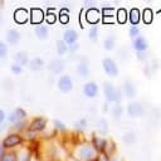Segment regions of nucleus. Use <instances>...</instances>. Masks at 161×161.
I'll list each match as a JSON object with an SVG mask.
<instances>
[{
  "label": "nucleus",
  "mask_w": 161,
  "mask_h": 161,
  "mask_svg": "<svg viewBox=\"0 0 161 161\" xmlns=\"http://www.w3.org/2000/svg\"><path fill=\"white\" fill-rule=\"evenodd\" d=\"M69 155L75 157L78 161H92L97 157V152L92 147L89 140H82L75 142Z\"/></svg>",
  "instance_id": "1"
},
{
  "label": "nucleus",
  "mask_w": 161,
  "mask_h": 161,
  "mask_svg": "<svg viewBox=\"0 0 161 161\" xmlns=\"http://www.w3.org/2000/svg\"><path fill=\"white\" fill-rule=\"evenodd\" d=\"M102 91L106 102L109 104H119L123 99V94L121 92V88L114 86L112 82H103L102 84Z\"/></svg>",
  "instance_id": "2"
},
{
  "label": "nucleus",
  "mask_w": 161,
  "mask_h": 161,
  "mask_svg": "<svg viewBox=\"0 0 161 161\" xmlns=\"http://www.w3.org/2000/svg\"><path fill=\"white\" fill-rule=\"evenodd\" d=\"M3 147L5 150H18L19 147L24 146V137L21 133L18 132H9L6 136L3 137V140L0 141Z\"/></svg>",
  "instance_id": "3"
},
{
  "label": "nucleus",
  "mask_w": 161,
  "mask_h": 161,
  "mask_svg": "<svg viewBox=\"0 0 161 161\" xmlns=\"http://www.w3.org/2000/svg\"><path fill=\"white\" fill-rule=\"evenodd\" d=\"M92 147L94 148V151L97 152V155H104L107 152V147H108V143H109V140L101 136V135H96L93 133L91 140H89Z\"/></svg>",
  "instance_id": "4"
},
{
  "label": "nucleus",
  "mask_w": 161,
  "mask_h": 161,
  "mask_svg": "<svg viewBox=\"0 0 161 161\" xmlns=\"http://www.w3.org/2000/svg\"><path fill=\"white\" fill-rule=\"evenodd\" d=\"M25 119H28V112L25 111V108H23L20 106L13 108L10 111V113L6 114V122L9 123V126L21 122V121H25Z\"/></svg>",
  "instance_id": "5"
},
{
  "label": "nucleus",
  "mask_w": 161,
  "mask_h": 161,
  "mask_svg": "<svg viewBox=\"0 0 161 161\" xmlns=\"http://www.w3.org/2000/svg\"><path fill=\"white\" fill-rule=\"evenodd\" d=\"M48 126V118L44 116H35L29 121L28 125V131L34 132V133H40L42 131H44Z\"/></svg>",
  "instance_id": "6"
},
{
  "label": "nucleus",
  "mask_w": 161,
  "mask_h": 161,
  "mask_svg": "<svg viewBox=\"0 0 161 161\" xmlns=\"http://www.w3.org/2000/svg\"><path fill=\"white\" fill-rule=\"evenodd\" d=\"M102 68L108 77H117L119 73L118 64L112 57H104L102 59Z\"/></svg>",
  "instance_id": "7"
},
{
  "label": "nucleus",
  "mask_w": 161,
  "mask_h": 161,
  "mask_svg": "<svg viewBox=\"0 0 161 161\" xmlns=\"http://www.w3.org/2000/svg\"><path fill=\"white\" fill-rule=\"evenodd\" d=\"M57 87H58V89L62 93H69L73 89V87H74V83H73L72 77L68 73L60 74L59 78H58V80H57Z\"/></svg>",
  "instance_id": "8"
},
{
  "label": "nucleus",
  "mask_w": 161,
  "mask_h": 161,
  "mask_svg": "<svg viewBox=\"0 0 161 161\" xmlns=\"http://www.w3.org/2000/svg\"><path fill=\"white\" fill-rule=\"evenodd\" d=\"M119 88H121V92H122L123 97H126L128 99L135 98L136 94H137V87L130 78H125Z\"/></svg>",
  "instance_id": "9"
},
{
  "label": "nucleus",
  "mask_w": 161,
  "mask_h": 161,
  "mask_svg": "<svg viewBox=\"0 0 161 161\" xmlns=\"http://www.w3.org/2000/svg\"><path fill=\"white\" fill-rule=\"evenodd\" d=\"M126 112L130 117L132 118H136V117H141L143 113H145V107L141 102L138 101H131L127 107H126Z\"/></svg>",
  "instance_id": "10"
},
{
  "label": "nucleus",
  "mask_w": 161,
  "mask_h": 161,
  "mask_svg": "<svg viewBox=\"0 0 161 161\" xmlns=\"http://www.w3.org/2000/svg\"><path fill=\"white\" fill-rule=\"evenodd\" d=\"M75 72L80 78H88L91 74V68H89V60L87 57H80L79 60L77 62Z\"/></svg>",
  "instance_id": "11"
},
{
  "label": "nucleus",
  "mask_w": 161,
  "mask_h": 161,
  "mask_svg": "<svg viewBox=\"0 0 161 161\" xmlns=\"http://www.w3.org/2000/svg\"><path fill=\"white\" fill-rule=\"evenodd\" d=\"M65 69V60L63 58H53L48 63V70L52 74H63V70Z\"/></svg>",
  "instance_id": "12"
},
{
  "label": "nucleus",
  "mask_w": 161,
  "mask_h": 161,
  "mask_svg": "<svg viewBox=\"0 0 161 161\" xmlns=\"http://www.w3.org/2000/svg\"><path fill=\"white\" fill-rule=\"evenodd\" d=\"M82 93L87 98H94L99 93V86L93 80H88L82 86Z\"/></svg>",
  "instance_id": "13"
},
{
  "label": "nucleus",
  "mask_w": 161,
  "mask_h": 161,
  "mask_svg": "<svg viewBox=\"0 0 161 161\" xmlns=\"http://www.w3.org/2000/svg\"><path fill=\"white\" fill-rule=\"evenodd\" d=\"M131 45L133 48V50L136 53H141V52H147L148 48H150V44H148V40L146 36L143 35H140L135 39L131 40Z\"/></svg>",
  "instance_id": "14"
},
{
  "label": "nucleus",
  "mask_w": 161,
  "mask_h": 161,
  "mask_svg": "<svg viewBox=\"0 0 161 161\" xmlns=\"http://www.w3.org/2000/svg\"><path fill=\"white\" fill-rule=\"evenodd\" d=\"M62 40L67 44V45H72L78 43L79 40V33L74 29V28H67L63 34H62Z\"/></svg>",
  "instance_id": "15"
},
{
  "label": "nucleus",
  "mask_w": 161,
  "mask_h": 161,
  "mask_svg": "<svg viewBox=\"0 0 161 161\" xmlns=\"http://www.w3.org/2000/svg\"><path fill=\"white\" fill-rule=\"evenodd\" d=\"M45 18V14L43 11V9L40 8H31L29 10V20L31 21V24L35 25H39V24H43V20Z\"/></svg>",
  "instance_id": "16"
},
{
  "label": "nucleus",
  "mask_w": 161,
  "mask_h": 161,
  "mask_svg": "<svg viewBox=\"0 0 161 161\" xmlns=\"http://www.w3.org/2000/svg\"><path fill=\"white\" fill-rule=\"evenodd\" d=\"M20 39H21V34H20V31L18 29H15V28L8 29V31L5 34V43L8 45H16V44H19Z\"/></svg>",
  "instance_id": "17"
},
{
  "label": "nucleus",
  "mask_w": 161,
  "mask_h": 161,
  "mask_svg": "<svg viewBox=\"0 0 161 161\" xmlns=\"http://www.w3.org/2000/svg\"><path fill=\"white\" fill-rule=\"evenodd\" d=\"M99 20H101V11L97 6L86 9V21L87 23H89L91 25H98Z\"/></svg>",
  "instance_id": "18"
},
{
  "label": "nucleus",
  "mask_w": 161,
  "mask_h": 161,
  "mask_svg": "<svg viewBox=\"0 0 161 161\" xmlns=\"http://www.w3.org/2000/svg\"><path fill=\"white\" fill-rule=\"evenodd\" d=\"M14 20L18 24H25L29 21V10L25 8H18L14 11Z\"/></svg>",
  "instance_id": "19"
},
{
  "label": "nucleus",
  "mask_w": 161,
  "mask_h": 161,
  "mask_svg": "<svg viewBox=\"0 0 161 161\" xmlns=\"http://www.w3.org/2000/svg\"><path fill=\"white\" fill-rule=\"evenodd\" d=\"M13 60H14V63H18V64L21 65V67H26L28 63H29V60H30V58H29V54H28L26 52L19 50V52L14 53Z\"/></svg>",
  "instance_id": "20"
},
{
  "label": "nucleus",
  "mask_w": 161,
  "mask_h": 161,
  "mask_svg": "<svg viewBox=\"0 0 161 161\" xmlns=\"http://www.w3.org/2000/svg\"><path fill=\"white\" fill-rule=\"evenodd\" d=\"M34 34L40 40L47 39L49 36V26H48V24L43 23V24H39V25H35L34 26Z\"/></svg>",
  "instance_id": "21"
},
{
  "label": "nucleus",
  "mask_w": 161,
  "mask_h": 161,
  "mask_svg": "<svg viewBox=\"0 0 161 161\" xmlns=\"http://www.w3.org/2000/svg\"><path fill=\"white\" fill-rule=\"evenodd\" d=\"M44 65H45V62H44V59H43L42 57L30 58V60H29V63H28L29 69L33 70V72H39V70H42V69L44 68Z\"/></svg>",
  "instance_id": "22"
},
{
  "label": "nucleus",
  "mask_w": 161,
  "mask_h": 161,
  "mask_svg": "<svg viewBox=\"0 0 161 161\" xmlns=\"http://www.w3.org/2000/svg\"><path fill=\"white\" fill-rule=\"evenodd\" d=\"M18 155V161H33V152L30 151L29 147L21 146L16 150Z\"/></svg>",
  "instance_id": "23"
},
{
  "label": "nucleus",
  "mask_w": 161,
  "mask_h": 161,
  "mask_svg": "<svg viewBox=\"0 0 161 161\" xmlns=\"http://www.w3.org/2000/svg\"><path fill=\"white\" fill-rule=\"evenodd\" d=\"M141 20V11L138 8H131L128 10V21L131 25H138Z\"/></svg>",
  "instance_id": "24"
},
{
  "label": "nucleus",
  "mask_w": 161,
  "mask_h": 161,
  "mask_svg": "<svg viewBox=\"0 0 161 161\" xmlns=\"http://www.w3.org/2000/svg\"><path fill=\"white\" fill-rule=\"evenodd\" d=\"M99 11H101V15L103 16V19H113V18H116V9L111 4H104Z\"/></svg>",
  "instance_id": "25"
},
{
  "label": "nucleus",
  "mask_w": 161,
  "mask_h": 161,
  "mask_svg": "<svg viewBox=\"0 0 161 161\" xmlns=\"http://www.w3.org/2000/svg\"><path fill=\"white\" fill-rule=\"evenodd\" d=\"M109 113H111V116L114 119H119L123 116V113H125V107L122 106V103H119V104H112L111 108H109Z\"/></svg>",
  "instance_id": "26"
},
{
  "label": "nucleus",
  "mask_w": 161,
  "mask_h": 161,
  "mask_svg": "<svg viewBox=\"0 0 161 161\" xmlns=\"http://www.w3.org/2000/svg\"><path fill=\"white\" fill-rule=\"evenodd\" d=\"M122 141H123V143L127 145V146L135 145V143L137 142V135H136V132H135V131H127L126 133H123Z\"/></svg>",
  "instance_id": "27"
},
{
  "label": "nucleus",
  "mask_w": 161,
  "mask_h": 161,
  "mask_svg": "<svg viewBox=\"0 0 161 161\" xmlns=\"http://www.w3.org/2000/svg\"><path fill=\"white\" fill-rule=\"evenodd\" d=\"M116 42H117V38L116 35L113 34H108L104 36V40H103V48L106 50H113L114 47H116Z\"/></svg>",
  "instance_id": "28"
},
{
  "label": "nucleus",
  "mask_w": 161,
  "mask_h": 161,
  "mask_svg": "<svg viewBox=\"0 0 161 161\" xmlns=\"http://www.w3.org/2000/svg\"><path fill=\"white\" fill-rule=\"evenodd\" d=\"M28 125H29V121H28V119H25V121H21V122H18V123L10 125V126H9V128H10L13 132L23 133V132L28 128Z\"/></svg>",
  "instance_id": "29"
},
{
  "label": "nucleus",
  "mask_w": 161,
  "mask_h": 161,
  "mask_svg": "<svg viewBox=\"0 0 161 161\" xmlns=\"http://www.w3.org/2000/svg\"><path fill=\"white\" fill-rule=\"evenodd\" d=\"M55 49H57V54L59 55V58H62L63 55H65L68 53V45L62 39H58L55 42Z\"/></svg>",
  "instance_id": "30"
},
{
  "label": "nucleus",
  "mask_w": 161,
  "mask_h": 161,
  "mask_svg": "<svg viewBox=\"0 0 161 161\" xmlns=\"http://www.w3.org/2000/svg\"><path fill=\"white\" fill-rule=\"evenodd\" d=\"M116 19H117V21L121 23V24L128 21V10L125 9V8L117 9V11H116Z\"/></svg>",
  "instance_id": "31"
},
{
  "label": "nucleus",
  "mask_w": 161,
  "mask_h": 161,
  "mask_svg": "<svg viewBox=\"0 0 161 161\" xmlns=\"http://www.w3.org/2000/svg\"><path fill=\"white\" fill-rule=\"evenodd\" d=\"M99 36V26L98 25H91L88 29V38L91 39V42L96 43L98 40Z\"/></svg>",
  "instance_id": "32"
},
{
  "label": "nucleus",
  "mask_w": 161,
  "mask_h": 161,
  "mask_svg": "<svg viewBox=\"0 0 161 161\" xmlns=\"http://www.w3.org/2000/svg\"><path fill=\"white\" fill-rule=\"evenodd\" d=\"M0 161H18L16 150H6L0 157Z\"/></svg>",
  "instance_id": "33"
},
{
  "label": "nucleus",
  "mask_w": 161,
  "mask_h": 161,
  "mask_svg": "<svg viewBox=\"0 0 161 161\" xmlns=\"http://www.w3.org/2000/svg\"><path fill=\"white\" fill-rule=\"evenodd\" d=\"M97 127H98V131H99L101 136L106 135V133L108 132V122H107V119H106V118H99Z\"/></svg>",
  "instance_id": "34"
},
{
  "label": "nucleus",
  "mask_w": 161,
  "mask_h": 161,
  "mask_svg": "<svg viewBox=\"0 0 161 161\" xmlns=\"http://www.w3.org/2000/svg\"><path fill=\"white\" fill-rule=\"evenodd\" d=\"M87 126H88V121H87V118H84V117L77 119V121L73 123V127H74L77 131H83V130L87 128Z\"/></svg>",
  "instance_id": "35"
},
{
  "label": "nucleus",
  "mask_w": 161,
  "mask_h": 161,
  "mask_svg": "<svg viewBox=\"0 0 161 161\" xmlns=\"http://www.w3.org/2000/svg\"><path fill=\"white\" fill-rule=\"evenodd\" d=\"M128 35H130L131 39H135V38L142 35L141 34V26L140 25H131L128 28Z\"/></svg>",
  "instance_id": "36"
},
{
  "label": "nucleus",
  "mask_w": 161,
  "mask_h": 161,
  "mask_svg": "<svg viewBox=\"0 0 161 161\" xmlns=\"http://www.w3.org/2000/svg\"><path fill=\"white\" fill-rule=\"evenodd\" d=\"M8 54H9V45L5 42L0 40V59H6Z\"/></svg>",
  "instance_id": "37"
},
{
  "label": "nucleus",
  "mask_w": 161,
  "mask_h": 161,
  "mask_svg": "<svg viewBox=\"0 0 161 161\" xmlns=\"http://www.w3.org/2000/svg\"><path fill=\"white\" fill-rule=\"evenodd\" d=\"M53 126H54L55 131H59V132H64L65 128H67L65 123H64L62 119H59V118H54V119H53Z\"/></svg>",
  "instance_id": "38"
},
{
  "label": "nucleus",
  "mask_w": 161,
  "mask_h": 161,
  "mask_svg": "<svg viewBox=\"0 0 161 161\" xmlns=\"http://www.w3.org/2000/svg\"><path fill=\"white\" fill-rule=\"evenodd\" d=\"M141 19H143L145 23H151V20H152V11H151V9H148V8L143 9V11L141 13Z\"/></svg>",
  "instance_id": "39"
},
{
  "label": "nucleus",
  "mask_w": 161,
  "mask_h": 161,
  "mask_svg": "<svg viewBox=\"0 0 161 161\" xmlns=\"http://www.w3.org/2000/svg\"><path fill=\"white\" fill-rule=\"evenodd\" d=\"M23 68H24V67L19 65L18 63H14V62L10 64V72H11L13 74H15V75L21 74V73H23Z\"/></svg>",
  "instance_id": "40"
},
{
  "label": "nucleus",
  "mask_w": 161,
  "mask_h": 161,
  "mask_svg": "<svg viewBox=\"0 0 161 161\" xmlns=\"http://www.w3.org/2000/svg\"><path fill=\"white\" fill-rule=\"evenodd\" d=\"M45 19H47V23L48 24H52L55 21L57 16H55V13H52V9H48V11L45 13Z\"/></svg>",
  "instance_id": "41"
},
{
  "label": "nucleus",
  "mask_w": 161,
  "mask_h": 161,
  "mask_svg": "<svg viewBox=\"0 0 161 161\" xmlns=\"http://www.w3.org/2000/svg\"><path fill=\"white\" fill-rule=\"evenodd\" d=\"M148 64H150V67H151L152 73L155 74V73L157 72L158 67H160V60H158L157 58H153V59H151V62H148Z\"/></svg>",
  "instance_id": "42"
},
{
  "label": "nucleus",
  "mask_w": 161,
  "mask_h": 161,
  "mask_svg": "<svg viewBox=\"0 0 161 161\" xmlns=\"http://www.w3.org/2000/svg\"><path fill=\"white\" fill-rule=\"evenodd\" d=\"M142 70H143V75H146L147 78H150V77H152V75H153V73H152V70H151V67H150L148 62H146V63L143 64Z\"/></svg>",
  "instance_id": "43"
},
{
  "label": "nucleus",
  "mask_w": 161,
  "mask_h": 161,
  "mask_svg": "<svg viewBox=\"0 0 161 161\" xmlns=\"http://www.w3.org/2000/svg\"><path fill=\"white\" fill-rule=\"evenodd\" d=\"M148 55H150V50H147V52H141V53H136L137 59L141 60V62H146V60L148 59Z\"/></svg>",
  "instance_id": "44"
},
{
  "label": "nucleus",
  "mask_w": 161,
  "mask_h": 161,
  "mask_svg": "<svg viewBox=\"0 0 161 161\" xmlns=\"http://www.w3.org/2000/svg\"><path fill=\"white\" fill-rule=\"evenodd\" d=\"M78 50H79V43L68 45V53H70V54H75Z\"/></svg>",
  "instance_id": "45"
},
{
  "label": "nucleus",
  "mask_w": 161,
  "mask_h": 161,
  "mask_svg": "<svg viewBox=\"0 0 161 161\" xmlns=\"http://www.w3.org/2000/svg\"><path fill=\"white\" fill-rule=\"evenodd\" d=\"M83 6H86V9L96 8V6H97V3H96V1H92V0H84V1H83Z\"/></svg>",
  "instance_id": "46"
},
{
  "label": "nucleus",
  "mask_w": 161,
  "mask_h": 161,
  "mask_svg": "<svg viewBox=\"0 0 161 161\" xmlns=\"http://www.w3.org/2000/svg\"><path fill=\"white\" fill-rule=\"evenodd\" d=\"M4 122H6V112L0 108V125H3Z\"/></svg>",
  "instance_id": "47"
},
{
  "label": "nucleus",
  "mask_w": 161,
  "mask_h": 161,
  "mask_svg": "<svg viewBox=\"0 0 161 161\" xmlns=\"http://www.w3.org/2000/svg\"><path fill=\"white\" fill-rule=\"evenodd\" d=\"M59 18H60V21H62V23H67L68 19H69L68 14L64 15V11H63V10H60V13H59Z\"/></svg>",
  "instance_id": "48"
},
{
  "label": "nucleus",
  "mask_w": 161,
  "mask_h": 161,
  "mask_svg": "<svg viewBox=\"0 0 161 161\" xmlns=\"http://www.w3.org/2000/svg\"><path fill=\"white\" fill-rule=\"evenodd\" d=\"M109 161H123V160H122V157H121L117 152H114L113 155L109 156Z\"/></svg>",
  "instance_id": "49"
},
{
  "label": "nucleus",
  "mask_w": 161,
  "mask_h": 161,
  "mask_svg": "<svg viewBox=\"0 0 161 161\" xmlns=\"http://www.w3.org/2000/svg\"><path fill=\"white\" fill-rule=\"evenodd\" d=\"M97 160H98V161H109V156L106 155V153H104V155H98V156H97Z\"/></svg>",
  "instance_id": "50"
},
{
  "label": "nucleus",
  "mask_w": 161,
  "mask_h": 161,
  "mask_svg": "<svg viewBox=\"0 0 161 161\" xmlns=\"http://www.w3.org/2000/svg\"><path fill=\"white\" fill-rule=\"evenodd\" d=\"M102 112H104V113H106V112H109V103H108V102H106V101L103 102V106H102Z\"/></svg>",
  "instance_id": "51"
},
{
  "label": "nucleus",
  "mask_w": 161,
  "mask_h": 161,
  "mask_svg": "<svg viewBox=\"0 0 161 161\" xmlns=\"http://www.w3.org/2000/svg\"><path fill=\"white\" fill-rule=\"evenodd\" d=\"M6 128H9V123H8V122H4L3 125H0V132H3V131L6 130Z\"/></svg>",
  "instance_id": "52"
},
{
  "label": "nucleus",
  "mask_w": 161,
  "mask_h": 161,
  "mask_svg": "<svg viewBox=\"0 0 161 161\" xmlns=\"http://www.w3.org/2000/svg\"><path fill=\"white\" fill-rule=\"evenodd\" d=\"M64 161H78V160H77L75 157H73L72 155H69V153H68V155H67V157L64 158Z\"/></svg>",
  "instance_id": "53"
},
{
  "label": "nucleus",
  "mask_w": 161,
  "mask_h": 161,
  "mask_svg": "<svg viewBox=\"0 0 161 161\" xmlns=\"http://www.w3.org/2000/svg\"><path fill=\"white\" fill-rule=\"evenodd\" d=\"M5 151H6V150L3 147V145H1V142H0V157L4 155V152H5Z\"/></svg>",
  "instance_id": "54"
},
{
  "label": "nucleus",
  "mask_w": 161,
  "mask_h": 161,
  "mask_svg": "<svg viewBox=\"0 0 161 161\" xmlns=\"http://www.w3.org/2000/svg\"><path fill=\"white\" fill-rule=\"evenodd\" d=\"M1 21H3V15H1V13H0V24H1Z\"/></svg>",
  "instance_id": "55"
},
{
  "label": "nucleus",
  "mask_w": 161,
  "mask_h": 161,
  "mask_svg": "<svg viewBox=\"0 0 161 161\" xmlns=\"http://www.w3.org/2000/svg\"><path fill=\"white\" fill-rule=\"evenodd\" d=\"M97 156H98V155H97ZM92 161H98V160H97V157H96V158H94V160H92Z\"/></svg>",
  "instance_id": "56"
},
{
  "label": "nucleus",
  "mask_w": 161,
  "mask_h": 161,
  "mask_svg": "<svg viewBox=\"0 0 161 161\" xmlns=\"http://www.w3.org/2000/svg\"><path fill=\"white\" fill-rule=\"evenodd\" d=\"M40 161H48V160H45V158H44V160H40Z\"/></svg>",
  "instance_id": "57"
}]
</instances>
